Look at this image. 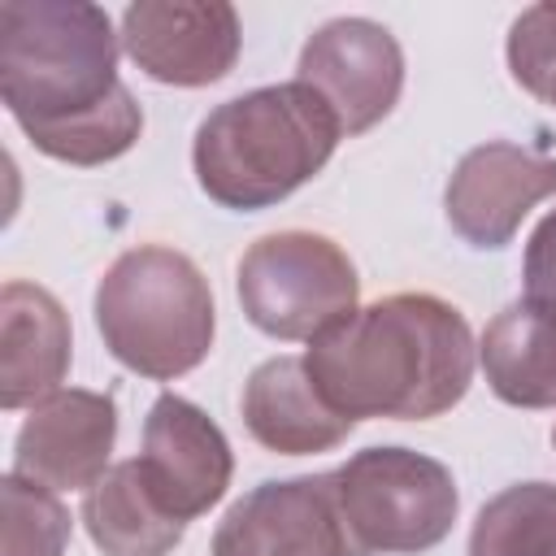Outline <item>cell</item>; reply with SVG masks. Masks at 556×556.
<instances>
[{"label": "cell", "mask_w": 556, "mask_h": 556, "mask_svg": "<svg viewBox=\"0 0 556 556\" xmlns=\"http://www.w3.org/2000/svg\"><path fill=\"white\" fill-rule=\"evenodd\" d=\"M117 43L100 4H0V100L43 156L91 169L139 143L143 109L117 78Z\"/></svg>", "instance_id": "6da1fadb"}, {"label": "cell", "mask_w": 556, "mask_h": 556, "mask_svg": "<svg viewBox=\"0 0 556 556\" xmlns=\"http://www.w3.org/2000/svg\"><path fill=\"white\" fill-rule=\"evenodd\" d=\"M304 365L321 400L352 421H430L465 400L478 343L456 304L430 291H400L321 330Z\"/></svg>", "instance_id": "7a4b0ae2"}, {"label": "cell", "mask_w": 556, "mask_h": 556, "mask_svg": "<svg viewBox=\"0 0 556 556\" xmlns=\"http://www.w3.org/2000/svg\"><path fill=\"white\" fill-rule=\"evenodd\" d=\"M343 130L330 104L304 83H274L222 100L191 139L200 191L235 213H261L313 182Z\"/></svg>", "instance_id": "3957f363"}, {"label": "cell", "mask_w": 556, "mask_h": 556, "mask_svg": "<svg viewBox=\"0 0 556 556\" xmlns=\"http://www.w3.org/2000/svg\"><path fill=\"white\" fill-rule=\"evenodd\" d=\"M91 313L109 356L152 382L191 374L217 334L208 278L165 243L126 248L96 282Z\"/></svg>", "instance_id": "277c9868"}, {"label": "cell", "mask_w": 556, "mask_h": 556, "mask_svg": "<svg viewBox=\"0 0 556 556\" xmlns=\"http://www.w3.org/2000/svg\"><path fill=\"white\" fill-rule=\"evenodd\" d=\"M330 478L361 556L430 552L452 534L460 513L452 469L413 447H365L330 469Z\"/></svg>", "instance_id": "5b68a950"}, {"label": "cell", "mask_w": 556, "mask_h": 556, "mask_svg": "<svg viewBox=\"0 0 556 556\" xmlns=\"http://www.w3.org/2000/svg\"><path fill=\"white\" fill-rule=\"evenodd\" d=\"M235 291L243 317L282 343L317 339L356 313L361 278L348 252L313 230H274L239 256Z\"/></svg>", "instance_id": "8992f818"}, {"label": "cell", "mask_w": 556, "mask_h": 556, "mask_svg": "<svg viewBox=\"0 0 556 556\" xmlns=\"http://www.w3.org/2000/svg\"><path fill=\"white\" fill-rule=\"evenodd\" d=\"M295 83L313 87L339 117V130L352 139L374 130L400 104L404 48L382 22L330 17L304 39Z\"/></svg>", "instance_id": "52a82bcc"}, {"label": "cell", "mask_w": 556, "mask_h": 556, "mask_svg": "<svg viewBox=\"0 0 556 556\" xmlns=\"http://www.w3.org/2000/svg\"><path fill=\"white\" fill-rule=\"evenodd\" d=\"M208 556H361L330 473L274 478L226 508Z\"/></svg>", "instance_id": "ba28073f"}, {"label": "cell", "mask_w": 556, "mask_h": 556, "mask_svg": "<svg viewBox=\"0 0 556 556\" xmlns=\"http://www.w3.org/2000/svg\"><path fill=\"white\" fill-rule=\"evenodd\" d=\"M243 48L239 13L222 0H135L122 9V52L165 87L222 83Z\"/></svg>", "instance_id": "9c48e42d"}, {"label": "cell", "mask_w": 556, "mask_h": 556, "mask_svg": "<svg viewBox=\"0 0 556 556\" xmlns=\"http://www.w3.org/2000/svg\"><path fill=\"white\" fill-rule=\"evenodd\" d=\"M156 504L178 517H204L230 486L235 452L222 426L191 400L161 391L143 417V452L135 456Z\"/></svg>", "instance_id": "30bf717a"}, {"label": "cell", "mask_w": 556, "mask_h": 556, "mask_svg": "<svg viewBox=\"0 0 556 556\" xmlns=\"http://www.w3.org/2000/svg\"><path fill=\"white\" fill-rule=\"evenodd\" d=\"M547 195H556V156L508 139H486L456 161L443 191V213L469 248L495 252L513 243L526 213Z\"/></svg>", "instance_id": "8fae6325"}, {"label": "cell", "mask_w": 556, "mask_h": 556, "mask_svg": "<svg viewBox=\"0 0 556 556\" xmlns=\"http://www.w3.org/2000/svg\"><path fill=\"white\" fill-rule=\"evenodd\" d=\"M113 443H117L113 395L61 387L26 413L13 439L9 473L39 482L48 491H91L113 469L109 465Z\"/></svg>", "instance_id": "7c38bea8"}, {"label": "cell", "mask_w": 556, "mask_h": 556, "mask_svg": "<svg viewBox=\"0 0 556 556\" xmlns=\"http://www.w3.org/2000/svg\"><path fill=\"white\" fill-rule=\"evenodd\" d=\"M70 313L61 300L26 278L0 287V408H35L61 391L70 374Z\"/></svg>", "instance_id": "4fadbf2b"}, {"label": "cell", "mask_w": 556, "mask_h": 556, "mask_svg": "<svg viewBox=\"0 0 556 556\" xmlns=\"http://www.w3.org/2000/svg\"><path fill=\"white\" fill-rule=\"evenodd\" d=\"M239 413L248 434L278 456H313V452H330L352 434V417L334 413L304 356H269L261 361L239 395Z\"/></svg>", "instance_id": "5bb4252c"}, {"label": "cell", "mask_w": 556, "mask_h": 556, "mask_svg": "<svg viewBox=\"0 0 556 556\" xmlns=\"http://www.w3.org/2000/svg\"><path fill=\"white\" fill-rule=\"evenodd\" d=\"M478 365L495 400L556 408V313L530 300L500 308L478 339Z\"/></svg>", "instance_id": "9a60e30c"}, {"label": "cell", "mask_w": 556, "mask_h": 556, "mask_svg": "<svg viewBox=\"0 0 556 556\" xmlns=\"http://www.w3.org/2000/svg\"><path fill=\"white\" fill-rule=\"evenodd\" d=\"M83 526L104 556H169L187 534V521L169 517L148 491L139 460H117L83 495Z\"/></svg>", "instance_id": "2e32d148"}, {"label": "cell", "mask_w": 556, "mask_h": 556, "mask_svg": "<svg viewBox=\"0 0 556 556\" xmlns=\"http://www.w3.org/2000/svg\"><path fill=\"white\" fill-rule=\"evenodd\" d=\"M469 556H556V482L491 495L469 526Z\"/></svg>", "instance_id": "e0dca14e"}, {"label": "cell", "mask_w": 556, "mask_h": 556, "mask_svg": "<svg viewBox=\"0 0 556 556\" xmlns=\"http://www.w3.org/2000/svg\"><path fill=\"white\" fill-rule=\"evenodd\" d=\"M0 500H4V556H65L70 508L56 500V491L4 473Z\"/></svg>", "instance_id": "ac0fdd59"}, {"label": "cell", "mask_w": 556, "mask_h": 556, "mask_svg": "<svg viewBox=\"0 0 556 556\" xmlns=\"http://www.w3.org/2000/svg\"><path fill=\"white\" fill-rule=\"evenodd\" d=\"M504 56H508V74L521 91H534L539 78L552 70L556 61V0H543V4H530L513 17L508 26V43H504Z\"/></svg>", "instance_id": "d6986e66"}, {"label": "cell", "mask_w": 556, "mask_h": 556, "mask_svg": "<svg viewBox=\"0 0 556 556\" xmlns=\"http://www.w3.org/2000/svg\"><path fill=\"white\" fill-rule=\"evenodd\" d=\"M521 278H526V300L556 313V208H547L530 230Z\"/></svg>", "instance_id": "ffe728a7"}, {"label": "cell", "mask_w": 556, "mask_h": 556, "mask_svg": "<svg viewBox=\"0 0 556 556\" xmlns=\"http://www.w3.org/2000/svg\"><path fill=\"white\" fill-rule=\"evenodd\" d=\"M530 96H534L539 104H552V109H556V61H552V70L539 78V87H534Z\"/></svg>", "instance_id": "44dd1931"}, {"label": "cell", "mask_w": 556, "mask_h": 556, "mask_svg": "<svg viewBox=\"0 0 556 556\" xmlns=\"http://www.w3.org/2000/svg\"><path fill=\"white\" fill-rule=\"evenodd\" d=\"M552 447H556V430H552Z\"/></svg>", "instance_id": "7402d4cb"}]
</instances>
